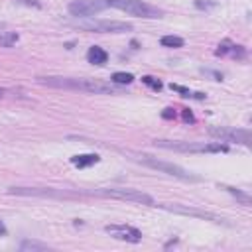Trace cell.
I'll list each match as a JSON object with an SVG mask.
<instances>
[{"label": "cell", "instance_id": "cell-10", "mask_svg": "<svg viewBox=\"0 0 252 252\" xmlns=\"http://www.w3.org/2000/svg\"><path fill=\"white\" fill-rule=\"evenodd\" d=\"M161 209H165V211H173V213H179V215H191V217H199V219H209V220H213V222H224V219H220V217H217V215H213V213H205V211H197V209H187V207H183V205H177V203H163V205H159Z\"/></svg>", "mask_w": 252, "mask_h": 252}, {"label": "cell", "instance_id": "cell-20", "mask_svg": "<svg viewBox=\"0 0 252 252\" xmlns=\"http://www.w3.org/2000/svg\"><path fill=\"white\" fill-rule=\"evenodd\" d=\"M226 189H228V191H230L234 197H238V199H240L244 205H250V197H248L246 193H240V191H236V189H232V187H226Z\"/></svg>", "mask_w": 252, "mask_h": 252}, {"label": "cell", "instance_id": "cell-4", "mask_svg": "<svg viewBox=\"0 0 252 252\" xmlns=\"http://www.w3.org/2000/svg\"><path fill=\"white\" fill-rule=\"evenodd\" d=\"M106 2H108V8L122 10L136 18H161V10H158L156 6L144 0H106Z\"/></svg>", "mask_w": 252, "mask_h": 252}, {"label": "cell", "instance_id": "cell-9", "mask_svg": "<svg viewBox=\"0 0 252 252\" xmlns=\"http://www.w3.org/2000/svg\"><path fill=\"white\" fill-rule=\"evenodd\" d=\"M104 230L118 240H126V242H134V244L142 240V232L130 224H106Z\"/></svg>", "mask_w": 252, "mask_h": 252}, {"label": "cell", "instance_id": "cell-3", "mask_svg": "<svg viewBox=\"0 0 252 252\" xmlns=\"http://www.w3.org/2000/svg\"><path fill=\"white\" fill-rule=\"evenodd\" d=\"M136 159L152 169H158L159 173H167V175H173L177 179H185V181H199L197 175L189 173L187 169H183L181 165H175L171 161H163V159H158L154 156H148V154H136Z\"/></svg>", "mask_w": 252, "mask_h": 252}, {"label": "cell", "instance_id": "cell-14", "mask_svg": "<svg viewBox=\"0 0 252 252\" xmlns=\"http://www.w3.org/2000/svg\"><path fill=\"white\" fill-rule=\"evenodd\" d=\"M169 89L171 91H175V93H179L181 96H187V98H199V100H203L205 98V94L203 93H193V91H189L187 87H181V85H169Z\"/></svg>", "mask_w": 252, "mask_h": 252}, {"label": "cell", "instance_id": "cell-1", "mask_svg": "<svg viewBox=\"0 0 252 252\" xmlns=\"http://www.w3.org/2000/svg\"><path fill=\"white\" fill-rule=\"evenodd\" d=\"M39 85H47L53 89H71V91H85L94 94H114L118 93L112 85L94 81V79H73V77H37Z\"/></svg>", "mask_w": 252, "mask_h": 252}, {"label": "cell", "instance_id": "cell-15", "mask_svg": "<svg viewBox=\"0 0 252 252\" xmlns=\"http://www.w3.org/2000/svg\"><path fill=\"white\" fill-rule=\"evenodd\" d=\"M18 39H20V35L16 32H2L0 33V47H12V45H16Z\"/></svg>", "mask_w": 252, "mask_h": 252}, {"label": "cell", "instance_id": "cell-13", "mask_svg": "<svg viewBox=\"0 0 252 252\" xmlns=\"http://www.w3.org/2000/svg\"><path fill=\"white\" fill-rule=\"evenodd\" d=\"M98 161H100V158L96 154H81V156H73L71 158V163L75 167H89V165H94Z\"/></svg>", "mask_w": 252, "mask_h": 252}, {"label": "cell", "instance_id": "cell-5", "mask_svg": "<svg viewBox=\"0 0 252 252\" xmlns=\"http://www.w3.org/2000/svg\"><path fill=\"white\" fill-rule=\"evenodd\" d=\"M75 26L85 32H94V33H124L132 30L130 24L116 22V20H83V22H77Z\"/></svg>", "mask_w": 252, "mask_h": 252}, {"label": "cell", "instance_id": "cell-12", "mask_svg": "<svg viewBox=\"0 0 252 252\" xmlns=\"http://www.w3.org/2000/svg\"><path fill=\"white\" fill-rule=\"evenodd\" d=\"M87 61L93 63V65H104V63L108 61V53H106L102 47L93 45V47H89V51H87Z\"/></svg>", "mask_w": 252, "mask_h": 252}, {"label": "cell", "instance_id": "cell-19", "mask_svg": "<svg viewBox=\"0 0 252 252\" xmlns=\"http://www.w3.org/2000/svg\"><path fill=\"white\" fill-rule=\"evenodd\" d=\"M142 83H144V85H148L152 91H161V87H163V85H161V81H159V79H156V77H152V75H144V77H142Z\"/></svg>", "mask_w": 252, "mask_h": 252}, {"label": "cell", "instance_id": "cell-24", "mask_svg": "<svg viewBox=\"0 0 252 252\" xmlns=\"http://www.w3.org/2000/svg\"><path fill=\"white\" fill-rule=\"evenodd\" d=\"M6 232H8V230H6V224H4L2 220H0V236H4Z\"/></svg>", "mask_w": 252, "mask_h": 252}, {"label": "cell", "instance_id": "cell-18", "mask_svg": "<svg viewBox=\"0 0 252 252\" xmlns=\"http://www.w3.org/2000/svg\"><path fill=\"white\" fill-rule=\"evenodd\" d=\"M47 248H49L47 244L37 242V240H24V242L20 244V250H24V252H26V250H32V252H33V250H47Z\"/></svg>", "mask_w": 252, "mask_h": 252}, {"label": "cell", "instance_id": "cell-2", "mask_svg": "<svg viewBox=\"0 0 252 252\" xmlns=\"http://www.w3.org/2000/svg\"><path fill=\"white\" fill-rule=\"evenodd\" d=\"M154 146L158 148H165V150H175V152H191V154H222L228 148L220 142H173V140H154Z\"/></svg>", "mask_w": 252, "mask_h": 252}, {"label": "cell", "instance_id": "cell-8", "mask_svg": "<svg viewBox=\"0 0 252 252\" xmlns=\"http://www.w3.org/2000/svg\"><path fill=\"white\" fill-rule=\"evenodd\" d=\"M209 134L222 140V142H234V144H242V146H248L250 144V132L244 130V128H209Z\"/></svg>", "mask_w": 252, "mask_h": 252}, {"label": "cell", "instance_id": "cell-23", "mask_svg": "<svg viewBox=\"0 0 252 252\" xmlns=\"http://www.w3.org/2000/svg\"><path fill=\"white\" fill-rule=\"evenodd\" d=\"M183 118H185V120H189V122H193V116H191V112H189V110H185V112H183Z\"/></svg>", "mask_w": 252, "mask_h": 252}, {"label": "cell", "instance_id": "cell-6", "mask_svg": "<svg viewBox=\"0 0 252 252\" xmlns=\"http://www.w3.org/2000/svg\"><path fill=\"white\" fill-rule=\"evenodd\" d=\"M96 195H104V197H112V199H120V201H132V203H142V205H156L154 197L138 191V189H128V187H110V189H96Z\"/></svg>", "mask_w": 252, "mask_h": 252}, {"label": "cell", "instance_id": "cell-16", "mask_svg": "<svg viewBox=\"0 0 252 252\" xmlns=\"http://www.w3.org/2000/svg\"><path fill=\"white\" fill-rule=\"evenodd\" d=\"M159 43L163 45V47H183V37H179V35H163L161 39H159Z\"/></svg>", "mask_w": 252, "mask_h": 252}, {"label": "cell", "instance_id": "cell-7", "mask_svg": "<svg viewBox=\"0 0 252 252\" xmlns=\"http://www.w3.org/2000/svg\"><path fill=\"white\" fill-rule=\"evenodd\" d=\"M106 8H108L106 0H73L67 6L69 14L77 16V18H93L94 14H98Z\"/></svg>", "mask_w": 252, "mask_h": 252}, {"label": "cell", "instance_id": "cell-21", "mask_svg": "<svg viewBox=\"0 0 252 252\" xmlns=\"http://www.w3.org/2000/svg\"><path fill=\"white\" fill-rule=\"evenodd\" d=\"M195 6H197V8H213V6H215V2H203V0H197V2H195Z\"/></svg>", "mask_w": 252, "mask_h": 252}, {"label": "cell", "instance_id": "cell-17", "mask_svg": "<svg viewBox=\"0 0 252 252\" xmlns=\"http://www.w3.org/2000/svg\"><path fill=\"white\" fill-rule=\"evenodd\" d=\"M110 81H112V83H116V85H130V83L134 81V75H132V73H122V71H116V73H112Z\"/></svg>", "mask_w": 252, "mask_h": 252}, {"label": "cell", "instance_id": "cell-22", "mask_svg": "<svg viewBox=\"0 0 252 252\" xmlns=\"http://www.w3.org/2000/svg\"><path fill=\"white\" fill-rule=\"evenodd\" d=\"M171 116H175L173 108H165V112H163V118H171Z\"/></svg>", "mask_w": 252, "mask_h": 252}, {"label": "cell", "instance_id": "cell-11", "mask_svg": "<svg viewBox=\"0 0 252 252\" xmlns=\"http://www.w3.org/2000/svg\"><path fill=\"white\" fill-rule=\"evenodd\" d=\"M215 55H232V57H244V47L230 43V41H222L219 43V49L215 51Z\"/></svg>", "mask_w": 252, "mask_h": 252}, {"label": "cell", "instance_id": "cell-25", "mask_svg": "<svg viewBox=\"0 0 252 252\" xmlns=\"http://www.w3.org/2000/svg\"><path fill=\"white\" fill-rule=\"evenodd\" d=\"M4 94H6V91H4V89H0V96H4Z\"/></svg>", "mask_w": 252, "mask_h": 252}]
</instances>
